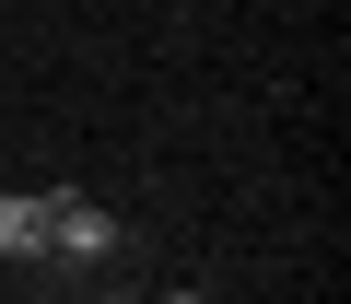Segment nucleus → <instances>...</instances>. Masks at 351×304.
I'll return each mask as SVG.
<instances>
[{"mask_svg":"<svg viewBox=\"0 0 351 304\" xmlns=\"http://www.w3.org/2000/svg\"><path fill=\"white\" fill-rule=\"evenodd\" d=\"M164 304H211V292H164Z\"/></svg>","mask_w":351,"mask_h":304,"instance_id":"obj_3","label":"nucleus"},{"mask_svg":"<svg viewBox=\"0 0 351 304\" xmlns=\"http://www.w3.org/2000/svg\"><path fill=\"white\" fill-rule=\"evenodd\" d=\"M0 257H24V269L47 257V199L36 188H0Z\"/></svg>","mask_w":351,"mask_h":304,"instance_id":"obj_2","label":"nucleus"},{"mask_svg":"<svg viewBox=\"0 0 351 304\" xmlns=\"http://www.w3.org/2000/svg\"><path fill=\"white\" fill-rule=\"evenodd\" d=\"M117 257V211L106 199H47V257L36 269H106Z\"/></svg>","mask_w":351,"mask_h":304,"instance_id":"obj_1","label":"nucleus"},{"mask_svg":"<svg viewBox=\"0 0 351 304\" xmlns=\"http://www.w3.org/2000/svg\"><path fill=\"white\" fill-rule=\"evenodd\" d=\"M106 304H141V292H106Z\"/></svg>","mask_w":351,"mask_h":304,"instance_id":"obj_4","label":"nucleus"}]
</instances>
